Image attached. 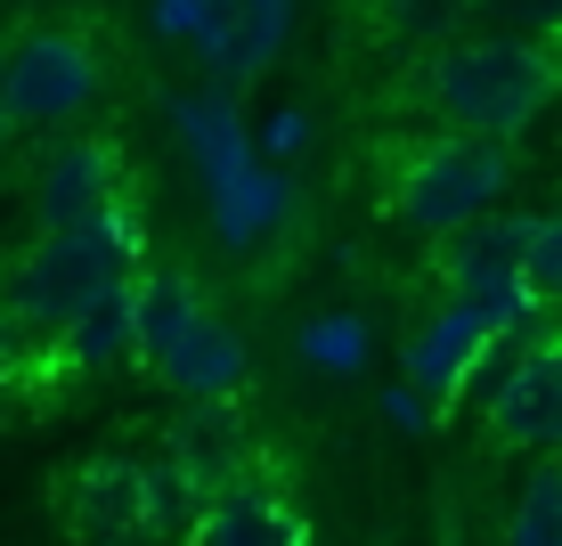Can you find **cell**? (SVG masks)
I'll return each mask as SVG.
<instances>
[{
  "instance_id": "10",
  "label": "cell",
  "mask_w": 562,
  "mask_h": 546,
  "mask_svg": "<svg viewBox=\"0 0 562 546\" xmlns=\"http://www.w3.org/2000/svg\"><path fill=\"white\" fill-rule=\"evenodd\" d=\"M57 522L74 531V546H131L147 522V465L139 457H90L66 473L57 490Z\"/></svg>"
},
{
  "instance_id": "5",
  "label": "cell",
  "mask_w": 562,
  "mask_h": 546,
  "mask_svg": "<svg viewBox=\"0 0 562 546\" xmlns=\"http://www.w3.org/2000/svg\"><path fill=\"white\" fill-rule=\"evenodd\" d=\"M530 221L538 212H481V221L432 237V269H440V294L481 310L490 326H521L538 319L530 286H521V253H530Z\"/></svg>"
},
{
  "instance_id": "7",
  "label": "cell",
  "mask_w": 562,
  "mask_h": 546,
  "mask_svg": "<svg viewBox=\"0 0 562 546\" xmlns=\"http://www.w3.org/2000/svg\"><path fill=\"white\" fill-rule=\"evenodd\" d=\"M147 376L164 383V392H180L188 408H212V416H221V408H237L254 392V350H245V335L204 302L196 319L147 359Z\"/></svg>"
},
{
  "instance_id": "23",
  "label": "cell",
  "mask_w": 562,
  "mask_h": 546,
  "mask_svg": "<svg viewBox=\"0 0 562 546\" xmlns=\"http://www.w3.org/2000/svg\"><path fill=\"white\" fill-rule=\"evenodd\" d=\"M9 131H16V123H9V114H0V164H9Z\"/></svg>"
},
{
  "instance_id": "4",
  "label": "cell",
  "mask_w": 562,
  "mask_h": 546,
  "mask_svg": "<svg viewBox=\"0 0 562 546\" xmlns=\"http://www.w3.org/2000/svg\"><path fill=\"white\" fill-rule=\"evenodd\" d=\"M106 57L82 25H33L0 49V107L16 131H66L99 107Z\"/></svg>"
},
{
  "instance_id": "18",
  "label": "cell",
  "mask_w": 562,
  "mask_h": 546,
  "mask_svg": "<svg viewBox=\"0 0 562 546\" xmlns=\"http://www.w3.org/2000/svg\"><path fill=\"white\" fill-rule=\"evenodd\" d=\"M521 286H530V302H538V310H562V212H538V221H530Z\"/></svg>"
},
{
  "instance_id": "13",
  "label": "cell",
  "mask_w": 562,
  "mask_h": 546,
  "mask_svg": "<svg viewBox=\"0 0 562 546\" xmlns=\"http://www.w3.org/2000/svg\"><path fill=\"white\" fill-rule=\"evenodd\" d=\"M285 33H294V0H237L188 57H196L221 90H245V82H261V74L285 57Z\"/></svg>"
},
{
  "instance_id": "20",
  "label": "cell",
  "mask_w": 562,
  "mask_h": 546,
  "mask_svg": "<svg viewBox=\"0 0 562 546\" xmlns=\"http://www.w3.org/2000/svg\"><path fill=\"white\" fill-rule=\"evenodd\" d=\"M310 147H318V114H310V107H278L261 123V155H269V164H302Z\"/></svg>"
},
{
  "instance_id": "19",
  "label": "cell",
  "mask_w": 562,
  "mask_h": 546,
  "mask_svg": "<svg viewBox=\"0 0 562 546\" xmlns=\"http://www.w3.org/2000/svg\"><path fill=\"white\" fill-rule=\"evenodd\" d=\"M228 16V0H147V25H155V42H171V49H196L212 25Z\"/></svg>"
},
{
  "instance_id": "24",
  "label": "cell",
  "mask_w": 562,
  "mask_h": 546,
  "mask_svg": "<svg viewBox=\"0 0 562 546\" xmlns=\"http://www.w3.org/2000/svg\"><path fill=\"white\" fill-rule=\"evenodd\" d=\"M554 57H562V33H554Z\"/></svg>"
},
{
  "instance_id": "17",
  "label": "cell",
  "mask_w": 562,
  "mask_h": 546,
  "mask_svg": "<svg viewBox=\"0 0 562 546\" xmlns=\"http://www.w3.org/2000/svg\"><path fill=\"white\" fill-rule=\"evenodd\" d=\"M497 546H562V457H538Z\"/></svg>"
},
{
  "instance_id": "25",
  "label": "cell",
  "mask_w": 562,
  "mask_h": 546,
  "mask_svg": "<svg viewBox=\"0 0 562 546\" xmlns=\"http://www.w3.org/2000/svg\"><path fill=\"white\" fill-rule=\"evenodd\" d=\"M228 9H237V0H228Z\"/></svg>"
},
{
  "instance_id": "6",
  "label": "cell",
  "mask_w": 562,
  "mask_h": 546,
  "mask_svg": "<svg viewBox=\"0 0 562 546\" xmlns=\"http://www.w3.org/2000/svg\"><path fill=\"white\" fill-rule=\"evenodd\" d=\"M490 448H521V457H562V335L554 319L521 335L506 383L490 392Z\"/></svg>"
},
{
  "instance_id": "8",
  "label": "cell",
  "mask_w": 562,
  "mask_h": 546,
  "mask_svg": "<svg viewBox=\"0 0 562 546\" xmlns=\"http://www.w3.org/2000/svg\"><path fill=\"white\" fill-rule=\"evenodd\" d=\"M196 180H204V204H212V237H221V253H269V245H278L285 212H294V180H285V164H269L261 147H245V155L204 164Z\"/></svg>"
},
{
  "instance_id": "15",
  "label": "cell",
  "mask_w": 562,
  "mask_h": 546,
  "mask_svg": "<svg viewBox=\"0 0 562 546\" xmlns=\"http://www.w3.org/2000/svg\"><path fill=\"white\" fill-rule=\"evenodd\" d=\"M164 123H171V140H180L188 164H221V155H245V147H261L254 131H245V107H237V90H221V82H204V90H171L164 99Z\"/></svg>"
},
{
  "instance_id": "21",
  "label": "cell",
  "mask_w": 562,
  "mask_h": 546,
  "mask_svg": "<svg viewBox=\"0 0 562 546\" xmlns=\"http://www.w3.org/2000/svg\"><path fill=\"white\" fill-rule=\"evenodd\" d=\"M375 408H383V424H392V433H408V441H416V433H432V424H440V408L424 400L408 376H400V383H392V392H383Z\"/></svg>"
},
{
  "instance_id": "2",
  "label": "cell",
  "mask_w": 562,
  "mask_h": 546,
  "mask_svg": "<svg viewBox=\"0 0 562 546\" xmlns=\"http://www.w3.org/2000/svg\"><path fill=\"white\" fill-rule=\"evenodd\" d=\"M139 269H147V229H139V204L123 197V204L90 212L74 229H42L9 261V278H0V310L33 343H49L74 310H90L114 278H139Z\"/></svg>"
},
{
  "instance_id": "1",
  "label": "cell",
  "mask_w": 562,
  "mask_h": 546,
  "mask_svg": "<svg viewBox=\"0 0 562 546\" xmlns=\"http://www.w3.org/2000/svg\"><path fill=\"white\" fill-rule=\"evenodd\" d=\"M416 99L440 131H473V140L514 147L562 99V57L554 42H530V33H473V42L432 49Z\"/></svg>"
},
{
  "instance_id": "3",
  "label": "cell",
  "mask_w": 562,
  "mask_h": 546,
  "mask_svg": "<svg viewBox=\"0 0 562 546\" xmlns=\"http://www.w3.org/2000/svg\"><path fill=\"white\" fill-rule=\"evenodd\" d=\"M506 188H514V147H506V140L424 131L416 147H400L383 204H392V221L416 229V237H449V229L497 212V204H506Z\"/></svg>"
},
{
  "instance_id": "12",
  "label": "cell",
  "mask_w": 562,
  "mask_h": 546,
  "mask_svg": "<svg viewBox=\"0 0 562 546\" xmlns=\"http://www.w3.org/2000/svg\"><path fill=\"white\" fill-rule=\"evenodd\" d=\"M123 359H139V278H114L99 302L49 335V376H106Z\"/></svg>"
},
{
  "instance_id": "16",
  "label": "cell",
  "mask_w": 562,
  "mask_h": 546,
  "mask_svg": "<svg viewBox=\"0 0 562 546\" xmlns=\"http://www.w3.org/2000/svg\"><path fill=\"white\" fill-rule=\"evenodd\" d=\"M294 350H302L310 376H359L375 359V335H367L359 310H318V319L294 326Z\"/></svg>"
},
{
  "instance_id": "9",
  "label": "cell",
  "mask_w": 562,
  "mask_h": 546,
  "mask_svg": "<svg viewBox=\"0 0 562 546\" xmlns=\"http://www.w3.org/2000/svg\"><path fill=\"white\" fill-rule=\"evenodd\" d=\"M530 326V319H521ZM497 335H514V326H490L481 310H464V302H449L440 294L432 310L416 319V335H408V350H400V376L416 383L424 400L449 416V408L464 400V383H473V367H481V350H490Z\"/></svg>"
},
{
  "instance_id": "22",
  "label": "cell",
  "mask_w": 562,
  "mask_h": 546,
  "mask_svg": "<svg viewBox=\"0 0 562 546\" xmlns=\"http://www.w3.org/2000/svg\"><path fill=\"white\" fill-rule=\"evenodd\" d=\"M16 376H25V326H16L9 310H0V392H9Z\"/></svg>"
},
{
  "instance_id": "14",
  "label": "cell",
  "mask_w": 562,
  "mask_h": 546,
  "mask_svg": "<svg viewBox=\"0 0 562 546\" xmlns=\"http://www.w3.org/2000/svg\"><path fill=\"white\" fill-rule=\"evenodd\" d=\"M188 546H310V522H302L278 490L228 481V490H212V498L196 505Z\"/></svg>"
},
{
  "instance_id": "11",
  "label": "cell",
  "mask_w": 562,
  "mask_h": 546,
  "mask_svg": "<svg viewBox=\"0 0 562 546\" xmlns=\"http://www.w3.org/2000/svg\"><path fill=\"white\" fill-rule=\"evenodd\" d=\"M123 197H131V164L114 140H66L33 171V221L42 229H74V221H90V212H106Z\"/></svg>"
}]
</instances>
